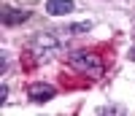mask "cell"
I'll use <instances>...</instances> for the list:
<instances>
[{
    "mask_svg": "<svg viewBox=\"0 0 135 116\" xmlns=\"http://www.w3.org/2000/svg\"><path fill=\"white\" fill-rule=\"evenodd\" d=\"M30 19V14L27 11H19V8H3V14H0V22L3 25H22V22H27Z\"/></svg>",
    "mask_w": 135,
    "mask_h": 116,
    "instance_id": "4",
    "label": "cell"
},
{
    "mask_svg": "<svg viewBox=\"0 0 135 116\" xmlns=\"http://www.w3.org/2000/svg\"><path fill=\"white\" fill-rule=\"evenodd\" d=\"M27 95H30L32 103H49L54 95H57V89H54L51 84H30Z\"/></svg>",
    "mask_w": 135,
    "mask_h": 116,
    "instance_id": "3",
    "label": "cell"
},
{
    "mask_svg": "<svg viewBox=\"0 0 135 116\" xmlns=\"http://www.w3.org/2000/svg\"><path fill=\"white\" fill-rule=\"evenodd\" d=\"M92 30V25H89V22H81V25H70V27H65L62 32L65 35H76V32H89Z\"/></svg>",
    "mask_w": 135,
    "mask_h": 116,
    "instance_id": "6",
    "label": "cell"
},
{
    "mask_svg": "<svg viewBox=\"0 0 135 116\" xmlns=\"http://www.w3.org/2000/svg\"><path fill=\"white\" fill-rule=\"evenodd\" d=\"M46 14H51V16L73 14V3L70 0H46Z\"/></svg>",
    "mask_w": 135,
    "mask_h": 116,
    "instance_id": "5",
    "label": "cell"
},
{
    "mask_svg": "<svg viewBox=\"0 0 135 116\" xmlns=\"http://www.w3.org/2000/svg\"><path fill=\"white\" fill-rule=\"evenodd\" d=\"M68 62H70L73 70L84 73L89 78H103V60L97 54H92V51H73L68 57Z\"/></svg>",
    "mask_w": 135,
    "mask_h": 116,
    "instance_id": "2",
    "label": "cell"
},
{
    "mask_svg": "<svg viewBox=\"0 0 135 116\" xmlns=\"http://www.w3.org/2000/svg\"><path fill=\"white\" fill-rule=\"evenodd\" d=\"M100 113H122V108H116V105H108V108H100Z\"/></svg>",
    "mask_w": 135,
    "mask_h": 116,
    "instance_id": "7",
    "label": "cell"
},
{
    "mask_svg": "<svg viewBox=\"0 0 135 116\" xmlns=\"http://www.w3.org/2000/svg\"><path fill=\"white\" fill-rule=\"evenodd\" d=\"M30 54L35 57L38 62L54 60V57L62 54V41L54 35V32H38V35L30 41Z\"/></svg>",
    "mask_w": 135,
    "mask_h": 116,
    "instance_id": "1",
    "label": "cell"
},
{
    "mask_svg": "<svg viewBox=\"0 0 135 116\" xmlns=\"http://www.w3.org/2000/svg\"><path fill=\"white\" fill-rule=\"evenodd\" d=\"M8 100V86L3 84V86H0V103H6Z\"/></svg>",
    "mask_w": 135,
    "mask_h": 116,
    "instance_id": "8",
    "label": "cell"
},
{
    "mask_svg": "<svg viewBox=\"0 0 135 116\" xmlns=\"http://www.w3.org/2000/svg\"><path fill=\"white\" fill-rule=\"evenodd\" d=\"M130 57H132V60H135V49H132V51H130Z\"/></svg>",
    "mask_w": 135,
    "mask_h": 116,
    "instance_id": "9",
    "label": "cell"
}]
</instances>
